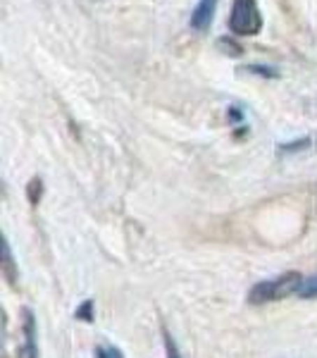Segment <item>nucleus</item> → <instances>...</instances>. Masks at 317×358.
Returning <instances> with one entry per match:
<instances>
[{"mask_svg": "<svg viewBox=\"0 0 317 358\" xmlns=\"http://www.w3.org/2000/svg\"><path fill=\"white\" fill-rule=\"evenodd\" d=\"M305 282V277L301 273H284L274 280H263L249 292V301L251 303H267L277 301L281 296H289V294L301 289V285Z\"/></svg>", "mask_w": 317, "mask_h": 358, "instance_id": "1", "label": "nucleus"}, {"mask_svg": "<svg viewBox=\"0 0 317 358\" xmlns=\"http://www.w3.org/2000/svg\"><path fill=\"white\" fill-rule=\"evenodd\" d=\"M229 29L236 36H258L263 31V15L256 0H234Z\"/></svg>", "mask_w": 317, "mask_h": 358, "instance_id": "2", "label": "nucleus"}, {"mask_svg": "<svg viewBox=\"0 0 317 358\" xmlns=\"http://www.w3.org/2000/svg\"><path fill=\"white\" fill-rule=\"evenodd\" d=\"M217 3H220V0H198L196 8L191 10V20H189L191 29H196V31H207L212 20H215Z\"/></svg>", "mask_w": 317, "mask_h": 358, "instance_id": "3", "label": "nucleus"}, {"mask_svg": "<svg viewBox=\"0 0 317 358\" xmlns=\"http://www.w3.org/2000/svg\"><path fill=\"white\" fill-rule=\"evenodd\" d=\"M20 358H38L36 346V320L31 310H24V344L20 349Z\"/></svg>", "mask_w": 317, "mask_h": 358, "instance_id": "4", "label": "nucleus"}, {"mask_svg": "<svg viewBox=\"0 0 317 358\" xmlns=\"http://www.w3.org/2000/svg\"><path fill=\"white\" fill-rule=\"evenodd\" d=\"M217 50H220L222 55H227V57H241L246 53L244 45L236 41L234 36H220V38H217Z\"/></svg>", "mask_w": 317, "mask_h": 358, "instance_id": "5", "label": "nucleus"}, {"mask_svg": "<svg viewBox=\"0 0 317 358\" xmlns=\"http://www.w3.org/2000/svg\"><path fill=\"white\" fill-rule=\"evenodd\" d=\"M241 72H251V74H258L263 79H279V69L277 67H270V65H258V62H251V65H244Z\"/></svg>", "mask_w": 317, "mask_h": 358, "instance_id": "6", "label": "nucleus"}, {"mask_svg": "<svg viewBox=\"0 0 317 358\" xmlns=\"http://www.w3.org/2000/svg\"><path fill=\"white\" fill-rule=\"evenodd\" d=\"M3 270H5V277L15 285L17 280V273H15V261H13V251H10V241L3 239Z\"/></svg>", "mask_w": 317, "mask_h": 358, "instance_id": "7", "label": "nucleus"}, {"mask_svg": "<svg viewBox=\"0 0 317 358\" xmlns=\"http://www.w3.org/2000/svg\"><path fill=\"white\" fill-rule=\"evenodd\" d=\"M27 194H29V203L36 206L38 201H41V194H43V182H41V177H34L31 182H29Z\"/></svg>", "mask_w": 317, "mask_h": 358, "instance_id": "8", "label": "nucleus"}, {"mask_svg": "<svg viewBox=\"0 0 317 358\" xmlns=\"http://www.w3.org/2000/svg\"><path fill=\"white\" fill-rule=\"evenodd\" d=\"M310 146V138L305 136V138H298V141H291V143H279V155H284V153H298V151H303V148H308Z\"/></svg>", "mask_w": 317, "mask_h": 358, "instance_id": "9", "label": "nucleus"}, {"mask_svg": "<svg viewBox=\"0 0 317 358\" xmlns=\"http://www.w3.org/2000/svg\"><path fill=\"white\" fill-rule=\"evenodd\" d=\"M298 296L301 299H317V275L308 277V280L303 282L301 289H298Z\"/></svg>", "mask_w": 317, "mask_h": 358, "instance_id": "10", "label": "nucleus"}, {"mask_svg": "<svg viewBox=\"0 0 317 358\" xmlns=\"http://www.w3.org/2000/svg\"><path fill=\"white\" fill-rule=\"evenodd\" d=\"M74 317H77V320H84V322L94 320V301H91V299L89 301H84L77 310H74Z\"/></svg>", "mask_w": 317, "mask_h": 358, "instance_id": "11", "label": "nucleus"}, {"mask_svg": "<svg viewBox=\"0 0 317 358\" xmlns=\"http://www.w3.org/2000/svg\"><path fill=\"white\" fill-rule=\"evenodd\" d=\"M163 334H165V349H167V358H182V354H179V346H177L175 339L170 337V332L163 330Z\"/></svg>", "mask_w": 317, "mask_h": 358, "instance_id": "12", "label": "nucleus"}, {"mask_svg": "<svg viewBox=\"0 0 317 358\" xmlns=\"http://www.w3.org/2000/svg\"><path fill=\"white\" fill-rule=\"evenodd\" d=\"M96 358H124V356H122V351L115 349V346H98Z\"/></svg>", "mask_w": 317, "mask_h": 358, "instance_id": "13", "label": "nucleus"}]
</instances>
